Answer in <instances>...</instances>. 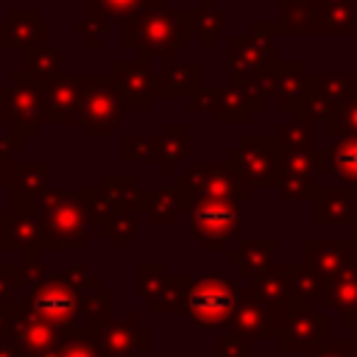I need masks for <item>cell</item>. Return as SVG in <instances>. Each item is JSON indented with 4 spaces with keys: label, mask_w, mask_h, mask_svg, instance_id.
Instances as JSON below:
<instances>
[{
    "label": "cell",
    "mask_w": 357,
    "mask_h": 357,
    "mask_svg": "<svg viewBox=\"0 0 357 357\" xmlns=\"http://www.w3.org/2000/svg\"><path fill=\"white\" fill-rule=\"evenodd\" d=\"M351 332H354V340H357V324H354V326H351Z\"/></svg>",
    "instance_id": "obj_61"
},
{
    "label": "cell",
    "mask_w": 357,
    "mask_h": 357,
    "mask_svg": "<svg viewBox=\"0 0 357 357\" xmlns=\"http://www.w3.org/2000/svg\"><path fill=\"white\" fill-rule=\"evenodd\" d=\"M61 279L70 284V287H75L78 293L81 290H86V284H89V273H86V265H67L64 271H61Z\"/></svg>",
    "instance_id": "obj_51"
},
{
    "label": "cell",
    "mask_w": 357,
    "mask_h": 357,
    "mask_svg": "<svg viewBox=\"0 0 357 357\" xmlns=\"http://www.w3.org/2000/svg\"><path fill=\"white\" fill-rule=\"evenodd\" d=\"M190 148V128L184 123H170L159 131V165L167 176H176Z\"/></svg>",
    "instance_id": "obj_32"
},
{
    "label": "cell",
    "mask_w": 357,
    "mask_h": 357,
    "mask_svg": "<svg viewBox=\"0 0 357 357\" xmlns=\"http://www.w3.org/2000/svg\"><path fill=\"white\" fill-rule=\"evenodd\" d=\"M354 86L357 84H354L351 73H315L312 75V92L324 98V103L332 109V114L354 92Z\"/></svg>",
    "instance_id": "obj_34"
},
{
    "label": "cell",
    "mask_w": 357,
    "mask_h": 357,
    "mask_svg": "<svg viewBox=\"0 0 357 357\" xmlns=\"http://www.w3.org/2000/svg\"><path fill=\"white\" fill-rule=\"evenodd\" d=\"M351 245H354V259H357V226L351 229Z\"/></svg>",
    "instance_id": "obj_59"
},
{
    "label": "cell",
    "mask_w": 357,
    "mask_h": 357,
    "mask_svg": "<svg viewBox=\"0 0 357 357\" xmlns=\"http://www.w3.org/2000/svg\"><path fill=\"white\" fill-rule=\"evenodd\" d=\"M165 265L162 262H139L137 268V290L142 298H153L159 293V287L165 284Z\"/></svg>",
    "instance_id": "obj_46"
},
{
    "label": "cell",
    "mask_w": 357,
    "mask_h": 357,
    "mask_svg": "<svg viewBox=\"0 0 357 357\" xmlns=\"http://www.w3.org/2000/svg\"><path fill=\"white\" fill-rule=\"evenodd\" d=\"M126 162H159V134L156 137H126Z\"/></svg>",
    "instance_id": "obj_47"
},
{
    "label": "cell",
    "mask_w": 357,
    "mask_h": 357,
    "mask_svg": "<svg viewBox=\"0 0 357 357\" xmlns=\"http://www.w3.org/2000/svg\"><path fill=\"white\" fill-rule=\"evenodd\" d=\"M310 81L312 75L304 70V61L298 59H282L276 64V89H273V100L276 109L282 112H298L307 92H310Z\"/></svg>",
    "instance_id": "obj_21"
},
{
    "label": "cell",
    "mask_w": 357,
    "mask_h": 357,
    "mask_svg": "<svg viewBox=\"0 0 357 357\" xmlns=\"http://www.w3.org/2000/svg\"><path fill=\"white\" fill-rule=\"evenodd\" d=\"M112 81L117 84L126 109L148 112L151 100L159 98V75L151 70V59H117L112 64Z\"/></svg>",
    "instance_id": "obj_13"
},
{
    "label": "cell",
    "mask_w": 357,
    "mask_h": 357,
    "mask_svg": "<svg viewBox=\"0 0 357 357\" xmlns=\"http://www.w3.org/2000/svg\"><path fill=\"white\" fill-rule=\"evenodd\" d=\"M137 231H139V226H137V218H134L131 209H117V212H112V218L100 226V237L112 240V245H114L117 251H123L126 243L137 237Z\"/></svg>",
    "instance_id": "obj_42"
},
{
    "label": "cell",
    "mask_w": 357,
    "mask_h": 357,
    "mask_svg": "<svg viewBox=\"0 0 357 357\" xmlns=\"http://www.w3.org/2000/svg\"><path fill=\"white\" fill-rule=\"evenodd\" d=\"M332 173L329 148H315L307 153H284L276 190L284 201H312L321 190L318 178Z\"/></svg>",
    "instance_id": "obj_10"
},
{
    "label": "cell",
    "mask_w": 357,
    "mask_h": 357,
    "mask_svg": "<svg viewBox=\"0 0 357 357\" xmlns=\"http://www.w3.org/2000/svg\"><path fill=\"white\" fill-rule=\"evenodd\" d=\"M349 357H357V340L354 337L349 340Z\"/></svg>",
    "instance_id": "obj_58"
},
{
    "label": "cell",
    "mask_w": 357,
    "mask_h": 357,
    "mask_svg": "<svg viewBox=\"0 0 357 357\" xmlns=\"http://www.w3.org/2000/svg\"><path fill=\"white\" fill-rule=\"evenodd\" d=\"M315 123L312 117H307L304 112H293L287 123H279L276 128V139L282 145L284 153H307V151H315Z\"/></svg>",
    "instance_id": "obj_30"
},
{
    "label": "cell",
    "mask_w": 357,
    "mask_h": 357,
    "mask_svg": "<svg viewBox=\"0 0 357 357\" xmlns=\"http://www.w3.org/2000/svg\"><path fill=\"white\" fill-rule=\"evenodd\" d=\"M0 357H17L14 343H11V340H6V337H0Z\"/></svg>",
    "instance_id": "obj_57"
},
{
    "label": "cell",
    "mask_w": 357,
    "mask_h": 357,
    "mask_svg": "<svg viewBox=\"0 0 357 357\" xmlns=\"http://www.w3.org/2000/svg\"><path fill=\"white\" fill-rule=\"evenodd\" d=\"M354 262L351 237H307L301 243V265L321 282H332Z\"/></svg>",
    "instance_id": "obj_15"
},
{
    "label": "cell",
    "mask_w": 357,
    "mask_h": 357,
    "mask_svg": "<svg viewBox=\"0 0 357 357\" xmlns=\"http://www.w3.org/2000/svg\"><path fill=\"white\" fill-rule=\"evenodd\" d=\"M215 95H218V86H212V89H201L195 98H190V109L192 112H201V109H215Z\"/></svg>",
    "instance_id": "obj_53"
},
{
    "label": "cell",
    "mask_w": 357,
    "mask_h": 357,
    "mask_svg": "<svg viewBox=\"0 0 357 357\" xmlns=\"http://www.w3.org/2000/svg\"><path fill=\"white\" fill-rule=\"evenodd\" d=\"M153 3L156 0H86V20L100 36H112L117 25H126Z\"/></svg>",
    "instance_id": "obj_26"
},
{
    "label": "cell",
    "mask_w": 357,
    "mask_h": 357,
    "mask_svg": "<svg viewBox=\"0 0 357 357\" xmlns=\"http://www.w3.org/2000/svg\"><path fill=\"white\" fill-rule=\"evenodd\" d=\"M282 321H284V312L268 307L254 287H245V290H240L237 310H234V315H231V321L226 326H229V332H234V335H240V337L254 343L257 337L276 340V335L282 329Z\"/></svg>",
    "instance_id": "obj_14"
},
{
    "label": "cell",
    "mask_w": 357,
    "mask_h": 357,
    "mask_svg": "<svg viewBox=\"0 0 357 357\" xmlns=\"http://www.w3.org/2000/svg\"><path fill=\"white\" fill-rule=\"evenodd\" d=\"M282 11V25L284 33H298V36H315V14H318V0H296L287 3Z\"/></svg>",
    "instance_id": "obj_38"
},
{
    "label": "cell",
    "mask_w": 357,
    "mask_h": 357,
    "mask_svg": "<svg viewBox=\"0 0 357 357\" xmlns=\"http://www.w3.org/2000/svg\"><path fill=\"white\" fill-rule=\"evenodd\" d=\"M126 100L112 81V75H86L81 103H78V123L86 128L89 137H109L123 123Z\"/></svg>",
    "instance_id": "obj_8"
},
{
    "label": "cell",
    "mask_w": 357,
    "mask_h": 357,
    "mask_svg": "<svg viewBox=\"0 0 357 357\" xmlns=\"http://www.w3.org/2000/svg\"><path fill=\"white\" fill-rule=\"evenodd\" d=\"M276 248H279L276 237H240L237 248L226 251V259H229V265L237 268V273L243 279H259L262 273H268L276 265L273 262Z\"/></svg>",
    "instance_id": "obj_19"
},
{
    "label": "cell",
    "mask_w": 357,
    "mask_h": 357,
    "mask_svg": "<svg viewBox=\"0 0 357 357\" xmlns=\"http://www.w3.org/2000/svg\"><path fill=\"white\" fill-rule=\"evenodd\" d=\"M50 39V25L36 17L33 8H14L6 22H0V47L6 50H31L42 47Z\"/></svg>",
    "instance_id": "obj_18"
},
{
    "label": "cell",
    "mask_w": 357,
    "mask_h": 357,
    "mask_svg": "<svg viewBox=\"0 0 357 357\" xmlns=\"http://www.w3.org/2000/svg\"><path fill=\"white\" fill-rule=\"evenodd\" d=\"M262 109H265V103L248 86L226 81V84L218 86L212 117L220 126H231V123H248L254 117V112H262Z\"/></svg>",
    "instance_id": "obj_20"
},
{
    "label": "cell",
    "mask_w": 357,
    "mask_h": 357,
    "mask_svg": "<svg viewBox=\"0 0 357 357\" xmlns=\"http://www.w3.org/2000/svg\"><path fill=\"white\" fill-rule=\"evenodd\" d=\"M25 139H28V137H22V134H17V131H8L6 137H0V156H11L14 151H20V148L25 145Z\"/></svg>",
    "instance_id": "obj_55"
},
{
    "label": "cell",
    "mask_w": 357,
    "mask_h": 357,
    "mask_svg": "<svg viewBox=\"0 0 357 357\" xmlns=\"http://www.w3.org/2000/svg\"><path fill=\"white\" fill-rule=\"evenodd\" d=\"M98 343L103 357H139L151 349V329L139 326L137 315L109 318L98 324Z\"/></svg>",
    "instance_id": "obj_17"
},
{
    "label": "cell",
    "mask_w": 357,
    "mask_h": 357,
    "mask_svg": "<svg viewBox=\"0 0 357 357\" xmlns=\"http://www.w3.org/2000/svg\"><path fill=\"white\" fill-rule=\"evenodd\" d=\"M190 14H192V33L201 36L204 47H212L229 20L226 8H218L215 0H201V8H190Z\"/></svg>",
    "instance_id": "obj_36"
},
{
    "label": "cell",
    "mask_w": 357,
    "mask_h": 357,
    "mask_svg": "<svg viewBox=\"0 0 357 357\" xmlns=\"http://www.w3.org/2000/svg\"><path fill=\"white\" fill-rule=\"evenodd\" d=\"M178 192L190 204V209L201 201H248L254 195L251 187L237 181L229 167L215 162H192L176 181Z\"/></svg>",
    "instance_id": "obj_7"
},
{
    "label": "cell",
    "mask_w": 357,
    "mask_h": 357,
    "mask_svg": "<svg viewBox=\"0 0 357 357\" xmlns=\"http://www.w3.org/2000/svg\"><path fill=\"white\" fill-rule=\"evenodd\" d=\"M47 162H11L6 181V187L11 190V212L39 215V195L47 190Z\"/></svg>",
    "instance_id": "obj_16"
},
{
    "label": "cell",
    "mask_w": 357,
    "mask_h": 357,
    "mask_svg": "<svg viewBox=\"0 0 357 357\" xmlns=\"http://www.w3.org/2000/svg\"><path fill=\"white\" fill-rule=\"evenodd\" d=\"M321 290H324V284L301 262H293V271H290V301H321Z\"/></svg>",
    "instance_id": "obj_45"
},
{
    "label": "cell",
    "mask_w": 357,
    "mask_h": 357,
    "mask_svg": "<svg viewBox=\"0 0 357 357\" xmlns=\"http://www.w3.org/2000/svg\"><path fill=\"white\" fill-rule=\"evenodd\" d=\"M22 273H25V282H28V293L33 290V287H39L42 282H47L50 276H47V271H45V265L36 259V254L33 251H28L25 257H22Z\"/></svg>",
    "instance_id": "obj_50"
},
{
    "label": "cell",
    "mask_w": 357,
    "mask_h": 357,
    "mask_svg": "<svg viewBox=\"0 0 357 357\" xmlns=\"http://www.w3.org/2000/svg\"><path fill=\"white\" fill-rule=\"evenodd\" d=\"M139 209L148 215L153 226H173L181 212H190V204L178 192V187H159V190H139L131 212Z\"/></svg>",
    "instance_id": "obj_22"
},
{
    "label": "cell",
    "mask_w": 357,
    "mask_h": 357,
    "mask_svg": "<svg viewBox=\"0 0 357 357\" xmlns=\"http://www.w3.org/2000/svg\"><path fill=\"white\" fill-rule=\"evenodd\" d=\"M290 271L293 262H276L268 273L254 279V290L259 293V298L279 312H284L290 304Z\"/></svg>",
    "instance_id": "obj_31"
},
{
    "label": "cell",
    "mask_w": 357,
    "mask_h": 357,
    "mask_svg": "<svg viewBox=\"0 0 357 357\" xmlns=\"http://www.w3.org/2000/svg\"><path fill=\"white\" fill-rule=\"evenodd\" d=\"M273 343L282 354H312L329 343L326 312L318 310V301H290Z\"/></svg>",
    "instance_id": "obj_6"
},
{
    "label": "cell",
    "mask_w": 357,
    "mask_h": 357,
    "mask_svg": "<svg viewBox=\"0 0 357 357\" xmlns=\"http://www.w3.org/2000/svg\"><path fill=\"white\" fill-rule=\"evenodd\" d=\"M212 357H254V346H251V340H245V337H240L234 332H226L215 343Z\"/></svg>",
    "instance_id": "obj_49"
},
{
    "label": "cell",
    "mask_w": 357,
    "mask_h": 357,
    "mask_svg": "<svg viewBox=\"0 0 357 357\" xmlns=\"http://www.w3.org/2000/svg\"><path fill=\"white\" fill-rule=\"evenodd\" d=\"M59 357H103L100 354V343H98V324L89 326H70L61 335L59 343Z\"/></svg>",
    "instance_id": "obj_37"
},
{
    "label": "cell",
    "mask_w": 357,
    "mask_h": 357,
    "mask_svg": "<svg viewBox=\"0 0 357 357\" xmlns=\"http://www.w3.org/2000/svg\"><path fill=\"white\" fill-rule=\"evenodd\" d=\"M53 81L33 78L28 73H11V81L0 86V120L22 137H33L39 123H47Z\"/></svg>",
    "instance_id": "obj_3"
},
{
    "label": "cell",
    "mask_w": 357,
    "mask_h": 357,
    "mask_svg": "<svg viewBox=\"0 0 357 357\" xmlns=\"http://www.w3.org/2000/svg\"><path fill=\"white\" fill-rule=\"evenodd\" d=\"M201 75V61H176V56H167L159 73V98H195L204 89Z\"/></svg>",
    "instance_id": "obj_25"
},
{
    "label": "cell",
    "mask_w": 357,
    "mask_h": 357,
    "mask_svg": "<svg viewBox=\"0 0 357 357\" xmlns=\"http://www.w3.org/2000/svg\"><path fill=\"white\" fill-rule=\"evenodd\" d=\"M287 3H296V0H276V6H279V8H284Z\"/></svg>",
    "instance_id": "obj_60"
},
{
    "label": "cell",
    "mask_w": 357,
    "mask_h": 357,
    "mask_svg": "<svg viewBox=\"0 0 357 357\" xmlns=\"http://www.w3.org/2000/svg\"><path fill=\"white\" fill-rule=\"evenodd\" d=\"M284 151L276 137H240L226 153L229 173L245 187H276Z\"/></svg>",
    "instance_id": "obj_5"
},
{
    "label": "cell",
    "mask_w": 357,
    "mask_h": 357,
    "mask_svg": "<svg viewBox=\"0 0 357 357\" xmlns=\"http://www.w3.org/2000/svg\"><path fill=\"white\" fill-rule=\"evenodd\" d=\"M98 187L106 192V198L112 201L114 212L117 209H131L134 201H137V195H139L137 176H131V173H106V176H100V184Z\"/></svg>",
    "instance_id": "obj_40"
},
{
    "label": "cell",
    "mask_w": 357,
    "mask_h": 357,
    "mask_svg": "<svg viewBox=\"0 0 357 357\" xmlns=\"http://www.w3.org/2000/svg\"><path fill=\"white\" fill-rule=\"evenodd\" d=\"M28 312L45 318L47 324L59 326V329H70L81 312V293L75 287H70L61 276L42 282L39 287H33L31 293L22 296L20 301Z\"/></svg>",
    "instance_id": "obj_12"
},
{
    "label": "cell",
    "mask_w": 357,
    "mask_h": 357,
    "mask_svg": "<svg viewBox=\"0 0 357 357\" xmlns=\"http://www.w3.org/2000/svg\"><path fill=\"white\" fill-rule=\"evenodd\" d=\"M165 0H156L137 17L126 22V47L137 50L142 59L151 56H176L192 39V14L190 8H162Z\"/></svg>",
    "instance_id": "obj_1"
},
{
    "label": "cell",
    "mask_w": 357,
    "mask_h": 357,
    "mask_svg": "<svg viewBox=\"0 0 357 357\" xmlns=\"http://www.w3.org/2000/svg\"><path fill=\"white\" fill-rule=\"evenodd\" d=\"M329 153H332V173L343 184L357 187V137L343 134L329 139Z\"/></svg>",
    "instance_id": "obj_35"
},
{
    "label": "cell",
    "mask_w": 357,
    "mask_h": 357,
    "mask_svg": "<svg viewBox=\"0 0 357 357\" xmlns=\"http://www.w3.org/2000/svg\"><path fill=\"white\" fill-rule=\"evenodd\" d=\"M73 31H75L78 36H84L89 47H98V45H100V39H103V36H100V33L92 28V22H89V20H78V22L73 25Z\"/></svg>",
    "instance_id": "obj_54"
},
{
    "label": "cell",
    "mask_w": 357,
    "mask_h": 357,
    "mask_svg": "<svg viewBox=\"0 0 357 357\" xmlns=\"http://www.w3.org/2000/svg\"><path fill=\"white\" fill-rule=\"evenodd\" d=\"M240 290L234 282L220 279V276H201L192 279L190 287V301H187V315L192 326H223L231 321L237 310Z\"/></svg>",
    "instance_id": "obj_9"
},
{
    "label": "cell",
    "mask_w": 357,
    "mask_h": 357,
    "mask_svg": "<svg viewBox=\"0 0 357 357\" xmlns=\"http://www.w3.org/2000/svg\"><path fill=\"white\" fill-rule=\"evenodd\" d=\"M84 84H86V75H78V73H67V75H59L53 81L50 106H47V123L67 126V123L78 120V103H81Z\"/></svg>",
    "instance_id": "obj_27"
},
{
    "label": "cell",
    "mask_w": 357,
    "mask_h": 357,
    "mask_svg": "<svg viewBox=\"0 0 357 357\" xmlns=\"http://www.w3.org/2000/svg\"><path fill=\"white\" fill-rule=\"evenodd\" d=\"M59 70H61V47L42 45V47L25 50V67H22V73H28L33 78H42V81H56L59 78Z\"/></svg>",
    "instance_id": "obj_39"
},
{
    "label": "cell",
    "mask_w": 357,
    "mask_h": 357,
    "mask_svg": "<svg viewBox=\"0 0 357 357\" xmlns=\"http://www.w3.org/2000/svg\"><path fill=\"white\" fill-rule=\"evenodd\" d=\"M304 357H349V340H329L326 346H321Z\"/></svg>",
    "instance_id": "obj_52"
},
{
    "label": "cell",
    "mask_w": 357,
    "mask_h": 357,
    "mask_svg": "<svg viewBox=\"0 0 357 357\" xmlns=\"http://www.w3.org/2000/svg\"><path fill=\"white\" fill-rule=\"evenodd\" d=\"M279 33H284L282 22H254L251 33H231L226 39V81L245 86L276 67L282 59L273 39Z\"/></svg>",
    "instance_id": "obj_2"
},
{
    "label": "cell",
    "mask_w": 357,
    "mask_h": 357,
    "mask_svg": "<svg viewBox=\"0 0 357 357\" xmlns=\"http://www.w3.org/2000/svg\"><path fill=\"white\" fill-rule=\"evenodd\" d=\"M22 290L28 293V282L20 262H3L0 265V301H11V293Z\"/></svg>",
    "instance_id": "obj_48"
},
{
    "label": "cell",
    "mask_w": 357,
    "mask_h": 357,
    "mask_svg": "<svg viewBox=\"0 0 357 357\" xmlns=\"http://www.w3.org/2000/svg\"><path fill=\"white\" fill-rule=\"evenodd\" d=\"M73 198L81 204L89 226H98L100 229L112 218V212H114L112 201L106 198V192L100 187H78V190H73Z\"/></svg>",
    "instance_id": "obj_41"
},
{
    "label": "cell",
    "mask_w": 357,
    "mask_h": 357,
    "mask_svg": "<svg viewBox=\"0 0 357 357\" xmlns=\"http://www.w3.org/2000/svg\"><path fill=\"white\" fill-rule=\"evenodd\" d=\"M321 301L340 315V324L343 326H354L357 324V259L343 271L337 273L332 282L324 284L321 290Z\"/></svg>",
    "instance_id": "obj_24"
},
{
    "label": "cell",
    "mask_w": 357,
    "mask_h": 357,
    "mask_svg": "<svg viewBox=\"0 0 357 357\" xmlns=\"http://www.w3.org/2000/svg\"><path fill=\"white\" fill-rule=\"evenodd\" d=\"M190 287H192V276H167L165 284L159 287V293L148 301L151 312L153 315H178V312H187Z\"/></svg>",
    "instance_id": "obj_33"
},
{
    "label": "cell",
    "mask_w": 357,
    "mask_h": 357,
    "mask_svg": "<svg viewBox=\"0 0 357 357\" xmlns=\"http://www.w3.org/2000/svg\"><path fill=\"white\" fill-rule=\"evenodd\" d=\"M8 165H11V156H0V187H6L8 181Z\"/></svg>",
    "instance_id": "obj_56"
},
{
    "label": "cell",
    "mask_w": 357,
    "mask_h": 357,
    "mask_svg": "<svg viewBox=\"0 0 357 357\" xmlns=\"http://www.w3.org/2000/svg\"><path fill=\"white\" fill-rule=\"evenodd\" d=\"M315 36H357V0H318Z\"/></svg>",
    "instance_id": "obj_29"
},
{
    "label": "cell",
    "mask_w": 357,
    "mask_h": 357,
    "mask_svg": "<svg viewBox=\"0 0 357 357\" xmlns=\"http://www.w3.org/2000/svg\"><path fill=\"white\" fill-rule=\"evenodd\" d=\"M39 223H42V243L47 251H59L64 245L84 251L86 248V215L73 192L59 187H47L39 195Z\"/></svg>",
    "instance_id": "obj_4"
},
{
    "label": "cell",
    "mask_w": 357,
    "mask_h": 357,
    "mask_svg": "<svg viewBox=\"0 0 357 357\" xmlns=\"http://www.w3.org/2000/svg\"><path fill=\"white\" fill-rule=\"evenodd\" d=\"M240 229V201H201L190 209V237L204 251H223Z\"/></svg>",
    "instance_id": "obj_11"
},
{
    "label": "cell",
    "mask_w": 357,
    "mask_h": 357,
    "mask_svg": "<svg viewBox=\"0 0 357 357\" xmlns=\"http://www.w3.org/2000/svg\"><path fill=\"white\" fill-rule=\"evenodd\" d=\"M0 248L3 251H25V254L45 248L39 215L3 212L0 215Z\"/></svg>",
    "instance_id": "obj_23"
},
{
    "label": "cell",
    "mask_w": 357,
    "mask_h": 357,
    "mask_svg": "<svg viewBox=\"0 0 357 357\" xmlns=\"http://www.w3.org/2000/svg\"><path fill=\"white\" fill-rule=\"evenodd\" d=\"M112 304H114V296H112V290H106L103 284H95V287L81 290V312L89 318V324L109 321Z\"/></svg>",
    "instance_id": "obj_43"
},
{
    "label": "cell",
    "mask_w": 357,
    "mask_h": 357,
    "mask_svg": "<svg viewBox=\"0 0 357 357\" xmlns=\"http://www.w3.org/2000/svg\"><path fill=\"white\" fill-rule=\"evenodd\" d=\"M312 201H315V223L318 226L354 223V190H351V184L321 187Z\"/></svg>",
    "instance_id": "obj_28"
},
{
    "label": "cell",
    "mask_w": 357,
    "mask_h": 357,
    "mask_svg": "<svg viewBox=\"0 0 357 357\" xmlns=\"http://www.w3.org/2000/svg\"><path fill=\"white\" fill-rule=\"evenodd\" d=\"M326 134H329V139L343 137V134H354V137H357V86H354V92L337 106V112L326 120Z\"/></svg>",
    "instance_id": "obj_44"
}]
</instances>
